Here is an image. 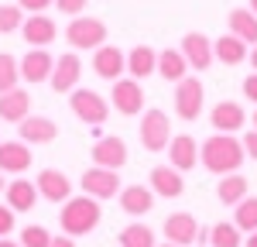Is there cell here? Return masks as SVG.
Here are the masks:
<instances>
[{
  "label": "cell",
  "instance_id": "26",
  "mask_svg": "<svg viewBox=\"0 0 257 247\" xmlns=\"http://www.w3.org/2000/svg\"><path fill=\"white\" fill-rule=\"evenodd\" d=\"M226 24H230V35H237L243 45H257V18L250 7H233Z\"/></svg>",
  "mask_w": 257,
  "mask_h": 247
},
{
  "label": "cell",
  "instance_id": "5",
  "mask_svg": "<svg viewBox=\"0 0 257 247\" xmlns=\"http://www.w3.org/2000/svg\"><path fill=\"white\" fill-rule=\"evenodd\" d=\"M82 196H93L96 203H106V199H113V196H120V175L117 172H110V168H99V165H89L86 172H82Z\"/></svg>",
  "mask_w": 257,
  "mask_h": 247
},
{
  "label": "cell",
  "instance_id": "15",
  "mask_svg": "<svg viewBox=\"0 0 257 247\" xmlns=\"http://www.w3.org/2000/svg\"><path fill=\"white\" fill-rule=\"evenodd\" d=\"M82 76V62L76 59V52H65V55H59L55 59V69H52V89L55 93H72V89H79L76 82H79Z\"/></svg>",
  "mask_w": 257,
  "mask_h": 247
},
{
  "label": "cell",
  "instance_id": "29",
  "mask_svg": "<svg viewBox=\"0 0 257 247\" xmlns=\"http://www.w3.org/2000/svg\"><path fill=\"white\" fill-rule=\"evenodd\" d=\"M247 189H250V182L240 172H233V175H223L216 182V196L223 206H237L240 199H247Z\"/></svg>",
  "mask_w": 257,
  "mask_h": 247
},
{
  "label": "cell",
  "instance_id": "24",
  "mask_svg": "<svg viewBox=\"0 0 257 247\" xmlns=\"http://www.w3.org/2000/svg\"><path fill=\"white\" fill-rule=\"evenodd\" d=\"M4 196H7V206L14 213H31L38 203V185L28 182V179H14V182H7Z\"/></svg>",
  "mask_w": 257,
  "mask_h": 247
},
{
  "label": "cell",
  "instance_id": "17",
  "mask_svg": "<svg viewBox=\"0 0 257 247\" xmlns=\"http://www.w3.org/2000/svg\"><path fill=\"white\" fill-rule=\"evenodd\" d=\"M168 165L178 172H192L199 165V141L192 134H175L168 144Z\"/></svg>",
  "mask_w": 257,
  "mask_h": 247
},
{
  "label": "cell",
  "instance_id": "40",
  "mask_svg": "<svg viewBox=\"0 0 257 247\" xmlns=\"http://www.w3.org/2000/svg\"><path fill=\"white\" fill-rule=\"evenodd\" d=\"M243 96H247V100L257 106V72H250V76L243 79Z\"/></svg>",
  "mask_w": 257,
  "mask_h": 247
},
{
  "label": "cell",
  "instance_id": "42",
  "mask_svg": "<svg viewBox=\"0 0 257 247\" xmlns=\"http://www.w3.org/2000/svg\"><path fill=\"white\" fill-rule=\"evenodd\" d=\"M243 247H257V230L250 233V237H247V240H243Z\"/></svg>",
  "mask_w": 257,
  "mask_h": 247
},
{
  "label": "cell",
  "instance_id": "38",
  "mask_svg": "<svg viewBox=\"0 0 257 247\" xmlns=\"http://www.w3.org/2000/svg\"><path fill=\"white\" fill-rule=\"evenodd\" d=\"M48 4H55V0H18V7H21V11H28V14H45Z\"/></svg>",
  "mask_w": 257,
  "mask_h": 247
},
{
  "label": "cell",
  "instance_id": "19",
  "mask_svg": "<svg viewBox=\"0 0 257 247\" xmlns=\"http://www.w3.org/2000/svg\"><path fill=\"white\" fill-rule=\"evenodd\" d=\"M182 189H185V179H182L178 168H172V165H155L151 168V192L155 196H161V199H178Z\"/></svg>",
  "mask_w": 257,
  "mask_h": 247
},
{
  "label": "cell",
  "instance_id": "27",
  "mask_svg": "<svg viewBox=\"0 0 257 247\" xmlns=\"http://www.w3.org/2000/svg\"><path fill=\"white\" fill-rule=\"evenodd\" d=\"M213 55H216L223 65H240L243 59H250V52H247V45L237 38V35H223V38L213 41Z\"/></svg>",
  "mask_w": 257,
  "mask_h": 247
},
{
  "label": "cell",
  "instance_id": "33",
  "mask_svg": "<svg viewBox=\"0 0 257 247\" xmlns=\"http://www.w3.org/2000/svg\"><path fill=\"white\" fill-rule=\"evenodd\" d=\"M18 82H21V62L11 52H0V93L18 89Z\"/></svg>",
  "mask_w": 257,
  "mask_h": 247
},
{
  "label": "cell",
  "instance_id": "7",
  "mask_svg": "<svg viewBox=\"0 0 257 247\" xmlns=\"http://www.w3.org/2000/svg\"><path fill=\"white\" fill-rule=\"evenodd\" d=\"M161 233H165V244H175V247H189L196 244L199 237H202V230H199V220L192 213H185V209H178L172 213L165 226H161Z\"/></svg>",
  "mask_w": 257,
  "mask_h": 247
},
{
  "label": "cell",
  "instance_id": "10",
  "mask_svg": "<svg viewBox=\"0 0 257 247\" xmlns=\"http://www.w3.org/2000/svg\"><path fill=\"white\" fill-rule=\"evenodd\" d=\"M35 185H38V196L48 199V203H69L72 199V182H69V175L59 172V168H41Z\"/></svg>",
  "mask_w": 257,
  "mask_h": 247
},
{
  "label": "cell",
  "instance_id": "37",
  "mask_svg": "<svg viewBox=\"0 0 257 247\" xmlns=\"http://www.w3.org/2000/svg\"><path fill=\"white\" fill-rule=\"evenodd\" d=\"M14 223H18V220H14V209L4 203L0 206V237H11V233H14Z\"/></svg>",
  "mask_w": 257,
  "mask_h": 247
},
{
  "label": "cell",
  "instance_id": "16",
  "mask_svg": "<svg viewBox=\"0 0 257 247\" xmlns=\"http://www.w3.org/2000/svg\"><path fill=\"white\" fill-rule=\"evenodd\" d=\"M209 124L216 127V134H237L240 127L247 124V113L237 100H219L209 113Z\"/></svg>",
  "mask_w": 257,
  "mask_h": 247
},
{
  "label": "cell",
  "instance_id": "12",
  "mask_svg": "<svg viewBox=\"0 0 257 247\" xmlns=\"http://www.w3.org/2000/svg\"><path fill=\"white\" fill-rule=\"evenodd\" d=\"M182 55L189 62V69H196V72H206L209 65H213V41L206 38L202 31H189L185 38H182Z\"/></svg>",
  "mask_w": 257,
  "mask_h": 247
},
{
  "label": "cell",
  "instance_id": "47",
  "mask_svg": "<svg viewBox=\"0 0 257 247\" xmlns=\"http://www.w3.org/2000/svg\"><path fill=\"white\" fill-rule=\"evenodd\" d=\"M250 120H254V131H257V110H254V117H250Z\"/></svg>",
  "mask_w": 257,
  "mask_h": 247
},
{
  "label": "cell",
  "instance_id": "11",
  "mask_svg": "<svg viewBox=\"0 0 257 247\" xmlns=\"http://www.w3.org/2000/svg\"><path fill=\"white\" fill-rule=\"evenodd\" d=\"M127 158H131V151H127L123 138H117V134L99 138V141L93 144V165H99V168L117 172V168H123V165H127Z\"/></svg>",
  "mask_w": 257,
  "mask_h": 247
},
{
  "label": "cell",
  "instance_id": "13",
  "mask_svg": "<svg viewBox=\"0 0 257 247\" xmlns=\"http://www.w3.org/2000/svg\"><path fill=\"white\" fill-rule=\"evenodd\" d=\"M35 162L31 144L24 141H0V172L4 175H24Z\"/></svg>",
  "mask_w": 257,
  "mask_h": 247
},
{
  "label": "cell",
  "instance_id": "32",
  "mask_svg": "<svg viewBox=\"0 0 257 247\" xmlns=\"http://www.w3.org/2000/svg\"><path fill=\"white\" fill-rule=\"evenodd\" d=\"M233 223H237L240 233H254L257 230V196H247V199L237 203V209H233Z\"/></svg>",
  "mask_w": 257,
  "mask_h": 247
},
{
  "label": "cell",
  "instance_id": "1",
  "mask_svg": "<svg viewBox=\"0 0 257 247\" xmlns=\"http://www.w3.org/2000/svg\"><path fill=\"white\" fill-rule=\"evenodd\" d=\"M243 144H240L237 134H209L206 141L199 144V165L206 168V172H213V175H233L240 172V165H243Z\"/></svg>",
  "mask_w": 257,
  "mask_h": 247
},
{
  "label": "cell",
  "instance_id": "35",
  "mask_svg": "<svg viewBox=\"0 0 257 247\" xmlns=\"http://www.w3.org/2000/svg\"><path fill=\"white\" fill-rule=\"evenodd\" d=\"M21 24V7L18 4H0V35H11V31H18Z\"/></svg>",
  "mask_w": 257,
  "mask_h": 247
},
{
  "label": "cell",
  "instance_id": "45",
  "mask_svg": "<svg viewBox=\"0 0 257 247\" xmlns=\"http://www.w3.org/2000/svg\"><path fill=\"white\" fill-rule=\"evenodd\" d=\"M4 189H7V182H4V172H0V192H4Z\"/></svg>",
  "mask_w": 257,
  "mask_h": 247
},
{
  "label": "cell",
  "instance_id": "3",
  "mask_svg": "<svg viewBox=\"0 0 257 247\" xmlns=\"http://www.w3.org/2000/svg\"><path fill=\"white\" fill-rule=\"evenodd\" d=\"M172 120H168V113L165 110H144L141 113V144L151 151V155H161V151H168V144H172Z\"/></svg>",
  "mask_w": 257,
  "mask_h": 247
},
{
  "label": "cell",
  "instance_id": "4",
  "mask_svg": "<svg viewBox=\"0 0 257 247\" xmlns=\"http://www.w3.org/2000/svg\"><path fill=\"white\" fill-rule=\"evenodd\" d=\"M65 41L69 45H76L82 52H96L106 45V24L99 18H72L69 21V28H65Z\"/></svg>",
  "mask_w": 257,
  "mask_h": 247
},
{
  "label": "cell",
  "instance_id": "34",
  "mask_svg": "<svg viewBox=\"0 0 257 247\" xmlns=\"http://www.w3.org/2000/svg\"><path fill=\"white\" fill-rule=\"evenodd\" d=\"M21 247H52V233H48V226H24L21 230Z\"/></svg>",
  "mask_w": 257,
  "mask_h": 247
},
{
  "label": "cell",
  "instance_id": "43",
  "mask_svg": "<svg viewBox=\"0 0 257 247\" xmlns=\"http://www.w3.org/2000/svg\"><path fill=\"white\" fill-rule=\"evenodd\" d=\"M0 247H21L18 240H7V237H0Z\"/></svg>",
  "mask_w": 257,
  "mask_h": 247
},
{
  "label": "cell",
  "instance_id": "46",
  "mask_svg": "<svg viewBox=\"0 0 257 247\" xmlns=\"http://www.w3.org/2000/svg\"><path fill=\"white\" fill-rule=\"evenodd\" d=\"M250 11H254V18H257V0H250Z\"/></svg>",
  "mask_w": 257,
  "mask_h": 247
},
{
  "label": "cell",
  "instance_id": "2",
  "mask_svg": "<svg viewBox=\"0 0 257 247\" xmlns=\"http://www.w3.org/2000/svg\"><path fill=\"white\" fill-rule=\"evenodd\" d=\"M99 216H103V209L93 196H72L69 203H62V213H59L62 233L65 237H86L99 226Z\"/></svg>",
  "mask_w": 257,
  "mask_h": 247
},
{
  "label": "cell",
  "instance_id": "36",
  "mask_svg": "<svg viewBox=\"0 0 257 247\" xmlns=\"http://www.w3.org/2000/svg\"><path fill=\"white\" fill-rule=\"evenodd\" d=\"M86 4L89 0H55V7H59L65 18H79L82 11H86Z\"/></svg>",
  "mask_w": 257,
  "mask_h": 247
},
{
  "label": "cell",
  "instance_id": "44",
  "mask_svg": "<svg viewBox=\"0 0 257 247\" xmlns=\"http://www.w3.org/2000/svg\"><path fill=\"white\" fill-rule=\"evenodd\" d=\"M250 65H254V72H257V45H254V52H250Z\"/></svg>",
  "mask_w": 257,
  "mask_h": 247
},
{
  "label": "cell",
  "instance_id": "48",
  "mask_svg": "<svg viewBox=\"0 0 257 247\" xmlns=\"http://www.w3.org/2000/svg\"><path fill=\"white\" fill-rule=\"evenodd\" d=\"M161 247H175V244H161Z\"/></svg>",
  "mask_w": 257,
  "mask_h": 247
},
{
  "label": "cell",
  "instance_id": "41",
  "mask_svg": "<svg viewBox=\"0 0 257 247\" xmlns=\"http://www.w3.org/2000/svg\"><path fill=\"white\" fill-rule=\"evenodd\" d=\"M52 247H76L72 237H52Z\"/></svg>",
  "mask_w": 257,
  "mask_h": 247
},
{
  "label": "cell",
  "instance_id": "9",
  "mask_svg": "<svg viewBox=\"0 0 257 247\" xmlns=\"http://www.w3.org/2000/svg\"><path fill=\"white\" fill-rule=\"evenodd\" d=\"M110 100H113V110L123 113V117L144 113V89H141L138 79H117L113 89H110Z\"/></svg>",
  "mask_w": 257,
  "mask_h": 247
},
{
  "label": "cell",
  "instance_id": "8",
  "mask_svg": "<svg viewBox=\"0 0 257 247\" xmlns=\"http://www.w3.org/2000/svg\"><path fill=\"white\" fill-rule=\"evenodd\" d=\"M202 100H206V89L196 76H185L182 82H175V113L182 120H196L202 113Z\"/></svg>",
  "mask_w": 257,
  "mask_h": 247
},
{
  "label": "cell",
  "instance_id": "6",
  "mask_svg": "<svg viewBox=\"0 0 257 247\" xmlns=\"http://www.w3.org/2000/svg\"><path fill=\"white\" fill-rule=\"evenodd\" d=\"M69 106H72V113L82 124H93V127L96 124H106V117H110V103L103 100L96 89H72Z\"/></svg>",
  "mask_w": 257,
  "mask_h": 247
},
{
  "label": "cell",
  "instance_id": "28",
  "mask_svg": "<svg viewBox=\"0 0 257 247\" xmlns=\"http://www.w3.org/2000/svg\"><path fill=\"white\" fill-rule=\"evenodd\" d=\"M185 69H189V62L182 55V48H165L158 52V76L168 82H182L185 79Z\"/></svg>",
  "mask_w": 257,
  "mask_h": 247
},
{
  "label": "cell",
  "instance_id": "25",
  "mask_svg": "<svg viewBox=\"0 0 257 247\" xmlns=\"http://www.w3.org/2000/svg\"><path fill=\"white\" fill-rule=\"evenodd\" d=\"M127 72H131V79H144V76H155L158 72V52L151 48V45H138V48H131V55H127Z\"/></svg>",
  "mask_w": 257,
  "mask_h": 247
},
{
  "label": "cell",
  "instance_id": "21",
  "mask_svg": "<svg viewBox=\"0 0 257 247\" xmlns=\"http://www.w3.org/2000/svg\"><path fill=\"white\" fill-rule=\"evenodd\" d=\"M117 199H120V209L131 213V216H144V213L155 209V192H151V185H123Z\"/></svg>",
  "mask_w": 257,
  "mask_h": 247
},
{
  "label": "cell",
  "instance_id": "39",
  "mask_svg": "<svg viewBox=\"0 0 257 247\" xmlns=\"http://www.w3.org/2000/svg\"><path fill=\"white\" fill-rule=\"evenodd\" d=\"M240 144H243V155L257 162V131H247V134L240 138Z\"/></svg>",
  "mask_w": 257,
  "mask_h": 247
},
{
  "label": "cell",
  "instance_id": "20",
  "mask_svg": "<svg viewBox=\"0 0 257 247\" xmlns=\"http://www.w3.org/2000/svg\"><path fill=\"white\" fill-rule=\"evenodd\" d=\"M52 69H55V59L48 55V48H31L21 59V79L24 82H45V79H52Z\"/></svg>",
  "mask_w": 257,
  "mask_h": 247
},
{
  "label": "cell",
  "instance_id": "18",
  "mask_svg": "<svg viewBox=\"0 0 257 247\" xmlns=\"http://www.w3.org/2000/svg\"><path fill=\"white\" fill-rule=\"evenodd\" d=\"M21 35H24V41L31 48H45V45H52V41L59 38V24L52 18H45V14H31L21 24Z\"/></svg>",
  "mask_w": 257,
  "mask_h": 247
},
{
  "label": "cell",
  "instance_id": "31",
  "mask_svg": "<svg viewBox=\"0 0 257 247\" xmlns=\"http://www.w3.org/2000/svg\"><path fill=\"white\" fill-rule=\"evenodd\" d=\"M120 247H155V230L148 223H131L120 230Z\"/></svg>",
  "mask_w": 257,
  "mask_h": 247
},
{
  "label": "cell",
  "instance_id": "30",
  "mask_svg": "<svg viewBox=\"0 0 257 247\" xmlns=\"http://www.w3.org/2000/svg\"><path fill=\"white\" fill-rule=\"evenodd\" d=\"M202 237H206L213 247H240L237 223H213L209 230H202Z\"/></svg>",
  "mask_w": 257,
  "mask_h": 247
},
{
  "label": "cell",
  "instance_id": "23",
  "mask_svg": "<svg viewBox=\"0 0 257 247\" xmlns=\"http://www.w3.org/2000/svg\"><path fill=\"white\" fill-rule=\"evenodd\" d=\"M31 117V96L24 89H11V93H0V120L7 124H21Z\"/></svg>",
  "mask_w": 257,
  "mask_h": 247
},
{
  "label": "cell",
  "instance_id": "22",
  "mask_svg": "<svg viewBox=\"0 0 257 247\" xmlns=\"http://www.w3.org/2000/svg\"><path fill=\"white\" fill-rule=\"evenodd\" d=\"M18 131L24 144H52L59 138V124L48 120V117H28L18 124Z\"/></svg>",
  "mask_w": 257,
  "mask_h": 247
},
{
  "label": "cell",
  "instance_id": "14",
  "mask_svg": "<svg viewBox=\"0 0 257 247\" xmlns=\"http://www.w3.org/2000/svg\"><path fill=\"white\" fill-rule=\"evenodd\" d=\"M93 69H96L99 79L117 82V79H123V72H127V55L120 52L117 45H103V48L93 52Z\"/></svg>",
  "mask_w": 257,
  "mask_h": 247
}]
</instances>
